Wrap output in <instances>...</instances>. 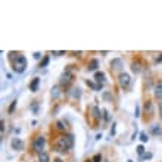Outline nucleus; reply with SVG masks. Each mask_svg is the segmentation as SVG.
Here are the masks:
<instances>
[{
  "mask_svg": "<svg viewBox=\"0 0 162 162\" xmlns=\"http://www.w3.org/2000/svg\"><path fill=\"white\" fill-rule=\"evenodd\" d=\"M72 146H74V136H72V134H66V136L60 137V139L56 141V152L65 153V152H68L70 149H72Z\"/></svg>",
  "mask_w": 162,
  "mask_h": 162,
  "instance_id": "1",
  "label": "nucleus"
},
{
  "mask_svg": "<svg viewBox=\"0 0 162 162\" xmlns=\"http://www.w3.org/2000/svg\"><path fill=\"white\" fill-rule=\"evenodd\" d=\"M25 70H27V59L24 56H18L16 60L13 62V71L18 74H22Z\"/></svg>",
  "mask_w": 162,
  "mask_h": 162,
  "instance_id": "2",
  "label": "nucleus"
},
{
  "mask_svg": "<svg viewBox=\"0 0 162 162\" xmlns=\"http://www.w3.org/2000/svg\"><path fill=\"white\" fill-rule=\"evenodd\" d=\"M44 144H46V139L43 136H38V137H35L34 143H33V149L38 153H41L43 149H44Z\"/></svg>",
  "mask_w": 162,
  "mask_h": 162,
  "instance_id": "3",
  "label": "nucleus"
},
{
  "mask_svg": "<svg viewBox=\"0 0 162 162\" xmlns=\"http://www.w3.org/2000/svg\"><path fill=\"white\" fill-rule=\"evenodd\" d=\"M118 83H119V86L122 89H128L130 84H131V78H130V75H128L127 72H121L119 77H118Z\"/></svg>",
  "mask_w": 162,
  "mask_h": 162,
  "instance_id": "4",
  "label": "nucleus"
},
{
  "mask_svg": "<svg viewBox=\"0 0 162 162\" xmlns=\"http://www.w3.org/2000/svg\"><path fill=\"white\" fill-rule=\"evenodd\" d=\"M72 78H74V75H72V72H71V68H68V70L65 71L62 75H60V80H59V83L60 84H70L71 81H72Z\"/></svg>",
  "mask_w": 162,
  "mask_h": 162,
  "instance_id": "5",
  "label": "nucleus"
},
{
  "mask_svg": "<svg viewBox=\"0 0 162 162\" xmlns=\"http://www.w3.org/2000/svg\"><path fill=\"white\" fill-rule=\"evenodd\" d=\"M11 146H12L13 151H22L24 149V141L21 139H18V137H15V139H12Z\"/></svg>",
  "mask_w": 162,
  "mask_h": 162,
  "instance_id": "6",
  "label": "nucleus"
},
{
  "mask_svg": "<svg viewBox=\"0 0 162 162\" xmlns=\"http://www.w3.org/2000/svg\"><path fill=\"white\" fill-rule=\"evenodd\" d=\"M94 81H96L99 86H103V83H105V72H102V71H97V72L94 74Z\"/></svg>",
  "mask_w": 162,
  "mask_h": 162,
  "instance_id": "7",
  "label": "nucleus"
},
{
  "mask_svg": "<svg viewBox=\"0 0 162 162\" xmlns=\"http://www.w3.org/2000/svg\"><path fill=\"white\" fill-rule=\"evenodd\" d=\"M38 84H40V78L35 77L34 80L30 83V90H31V92H37V90H38Z\"/></svg>",
  "mask_w": 162,
  "mask_h": 162,
  "instance_id": "8",
  "label": "nucleus"
},
{
  "mask_svg": "<svg viewBox=\"0 0 162 162\" xmlns=\"http://www.w3.org/2000/svg\"><path fill=\"white\" fill-rule=\"evenodd\" d=\"M121 66H122V60H121V59H112V62H111V68L119 70Z\"/></svg>",
  "mask_w": 162,
  "mask_h": 162,
  "instance_id": "9",
  "label": "nucleus"
},
{
  "mask_svg": "<svg viewBox=\"0 0 162 162\" xmlns=\"http://www.w3.org/2000/svg\"><path fill=\"white\" fill-rule=\"evenodd\" d=\"M38 162H50L49 153H46V152H41V153H38Z\"/></svg>",
  "mask_w": 162,
  "mask_h": 162,
  "instance_id": "10",
  "label": "nucleus"
},
{
  "mask_svg": "<svg viewBox=\"0 0 162 162\" xmlns=\"http://www.w3.org/2000/svg\"><path fill=\"white\" fill-rule=\"evenodd\" d=\"M155 96L158 99H162V83H159L156 87H155Z\"/></svg>",
  "mask_w": 162,
  "mask_h": 162,
  "instance_id": "11",
  "label": "nucleus"
},
{
  "mask_svg": "<svg viewBox=\"0 0 162 162\" xmlns=\"http://www.w3.org/2000/svg\"><path fill=\"white\" fill-rule=\"evenodd\" d=\"M86 83H87V86H90V87H92L93 90H96V92H97V90H100V89H102V86H99V84H97V83H93V81H86Z\"/></svg>",
  "mask_w": 162,
  "mask_h": 162,
  "instance_id": "12",
  "label": "nucleus"
},
{
  "mask_svg": "<svg viewBox=\"0 0 162 162\" xmlns=\"http://www.w3.org/2000/svg\"><path fill=\"white\" fill-rule=\"evenodd\" d=\"M97 59H92V62L89 63V71H94L96 68H97Z\"/></svg>",
  "mask_w": 162,
  "mask_h": 162,
  "instance_id": "13",
  "label": "nucleus"
},
{
  "mask_svg": "<svg viewBox=\"0 0 162 162\" xmlns=\"http://www.w3.org/2000/svg\"><path fill=\"white\" fill-rule=\"evenodd\" d=\"M152 134H161V128H159V125H156V124H153L152 125Z\"/></svg>",
  "mask_w": 162,
  "mask_h": 162,
  "instance_id": "14",
  "label": "nucleus"
},
{
  "mask_svg": "<svg viewBox=\"0 0 162 162\" xmlns=\"http://www.w3.org/2000/svg\"><path fill=\"white\" fill-rule=\"evenodd\" d=\"M49 60H50V59H49V56H44V58H43V60L40 62V68H44V66H47V65H49Z\"/></svg>",
  "mask_w": 162,
  "mask_h": 162,
  "instance_id": "15",
  "label": "nucleus"
},
{
  "mask_svg": "<svg viewBox=\"0 0 162 162\" xmlns=\"http://www.w3.org/2000/svg\"><path fill=\"white\" fill-rule=\"evenodd\" d=\"M56 125H58V130H60V131L66 128V124H65L63 121H58V122H56Z\"/></svg>",
  "mask_w": 162,
  "mask_h": 162,
  "instance_id": "16",
  "label": "nucleus"
},
{
  "mask_svg": "<svg viewBox=\"0 0 162 162\" xmlns=\"http://www.w3.org/2000/svg\"><path fill=\"white\" fill-rule=\"evenodd\" d=\"M93 116H94V118H99V116H100V114H99V108H97V106L93 108Z\"/></svg>",
  "mask_w": 162,
  "mask_h": 162,
  "instance_id": "17",
  "label": "nucleus"
},
{
  "mask_svg": "<svg viewBox=\"0 0 162 162\" xmlns=\"http://www.w3.org/2000/svg\"><path fill=\"white\" fill-rule=\"evenodd\" d=\"M140 140H141L143 143H146V141L149 140V137H147V134H146V133H141V134H140Z\"/></svg>",
  "mask_w": 162,
  "mask_h": 162,
  "instance_id": "18",
  "label": "nucleus"
},
{
  "mask_svg": "<svg viewBox=\"0 0 162 162\" xmlns=\"http://www.w3.org/2000/svg\"><path fill=\"white\" fill-rule=\"evenodd\" d=\"M137 153H139L140 156H143V155H144V147H143L141 144H140V146H137Z\"/></svg>",
  "mask_w": 162,
  "mask_h": 162,
  "instance_id": "19",
  "label": "nucleus"
},
{
  "mask_svg": "<svg viewBox=\"0 0 162 162\" xmlns=\"http://www.w3.org/2000/svg\"><path fill=\"white\" fill-rule=\"evenodd\" d=\"M131 70L134 71V72H140V66H139V63H133Z\"/></svg>",
  "mask_w": 162,
  "mask_h": 162,
  "instance_id": "20",
  "label": "nucleus"
},
{
  "mask_svg": "<svg viewBox=\"0 0 162 162\" xmlns=\"http://www.w3.org/2000/svg\"><path fill=\"white\" fill-rule=\"evenodd\" d=\"M93 162H102V155H96L93 158Z\"/></svg>",
  "mask_w": 162,
  "mask_h": 162,
  "instance_id": "21",
  "label": "nucleus"
},
{
  "mask_svg": "<svg viewBox=\"0 0 162 162\" xmlns=\"http://www.w3.org/2000/svg\"><path fill=\"white\" fill-rule=\"evenodd\" d=\"M15 105H16V100H13V102H12V105L9 106V114H12V112H13V109H15Z\"/></svg>",
  "mask_w": 162,
  "mask_h": 162,
  "instance_id": "22",
  "label": "nucleus"
},
{
  "mask_svg": "<svg viewBox=\"0 0 162 162\" xmlns=\"http://www.w3.org/2000/svg\"><path fill=\"white\" fill-rule=\"evenodd\" d=\"M102 112H103V119H105V121H108V119H109V115H108V111H106V109H103Z\"/></svg>",
  "mask_w": 162,
  "mask_h": 162,
  "instance_id": "23",
  "label": "nucleus"
},
{
  "mask_svg": "<svg viewBox=\"0 0 162 162\" xmlns=\"http://www.w3.org/2000/svg\"><path fill=\"white\" fill-rule=\"evenodd\" d=\"M141 158H143V159H151V158H152V153H144Z\"/></svg>",
  "mask_w": 162,
  "mask_h": 162,
  "instance_id": "24",
  "label": "nucleus"
},
{
  "mask_svg": "<svg viewBox=\"0 0 162 162\" xmlns=\"http://www.w3.org/2000/svg\"><path fill=\"white\" fill-rule=\"evenodd\" d=\"M115 122H114V124H112V128H111V136H114V134H115Z\"/></svg>",
  "mask_w": 162,
  "mask_h": 162,
  "instance_id": "25",
  "label": "nucleus"
},
{
  "mask_svg": "<svg viewBox=\"0 0 162 162\" xmlns=\"http://www.w3.org/2000/svg\"><path fill=\"white\" fill-rule=\"evenodd\" d=\"M40 56H41V53H38V52H35V53H34V58L35 59H40Z\"/></svg>",
  "mask_w": 162,
  "mask_h": 162,
  "instance_id": "26",
  "label": "nucleus"
},
{
  "mask_svg": "<svg viewBox=\"0 0 162 162\" xmlns=\"http://www.w3.org/2000/svg\"><path fill=\"white\" fill-rule=\"evenodd\" d=\"M53 55H58V56H60V55H65V52H53Z\"/></svg>",
  "mask_w": 162,
  "mask_h": 162,
  "instance_id": "27",
  "label": "nucleus"
},
{
  "mask_svg": "<svg viewBox=\"0 0 162 162\" xmlns=\"http://www.w3.org/2000/svg\"><path fill=\"white\" fill-rule=\"evenodd\" d=\"M159 115H161V118H162V102H161V105H159Z\"/></svg>",
  "mask_w": 162,
  "mask_h": 162,
  "instance_id": "28",
  "label": "nucleus"
},
{
  "mask_svg": "<svg viewBox=\"0 0 162 162\" xmlns=\"http://www.w3.org/2000/svg\"><path fill=\"white\" fill-rule=\"evenodd\" d=\"M53 162H63V161H62L60 158H56V159H55V161H53Z\"/></svg>",
  "mask_w": 162,
  "mask_h": 162,
  "instance_id": "29",
  "label": "nucleus"
},
{
  "mask_svg": "<svg viewBox=\"0 0 162 162\" xmlns=\"http://www.w3.org/2000/svg\"><path fill=\"white\" fill-rule=\"evenodd\" d=\"M128 162H133V161H128Z\"/></svg>",
  "mask_w": 162,
  "mask_h": 162,
  "instance_id": "30",
  "label": "nucleus"
},
{
  "mask_svg": "<svg viewBox=\"0 0 162 162\" xmlns=\"http://www.w3.org/2000/svg\"><path fill=\"white\" fill-rule=\"evenodd\" d=\"M89 162H90V161H89Z\"/></svg>",
  "mask_w": 162,
  "mask_h": 162,
  "instance_id": "31",
  "label": "nucleus"
}]
</instances>
